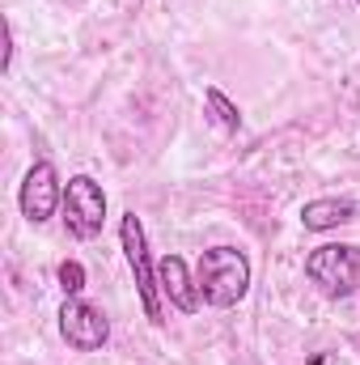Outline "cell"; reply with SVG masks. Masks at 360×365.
I'll list each match as a JSON object with an SVG mask.
<instances>
[{
  "instance_id": "1",
  "label": "cell",
  "mask_w": 360,
  "mask_h": 365,
  "mask_svg": "<svg viewBox=\"0 0 360 365\" xmlns=\"http://www.w3.org/2000/svg\"><path fill=\"white\" fill-rule=\"evenodd\" d=\"M195 284H199V297L216 310H229L246 297L250 289V259L238 251V247H212L199 255V268H195Z\"/></svg>"
},
{
  "instance_id": "9",
  "label": "cell",
  "mask_w": 360,
  "mask_h": 365,
  "mask_svg": "<svg viewBox=\"0 0 360 365\" xmlns=\"http://www.w3.org/2000/svg\"><path fill=\"white\" fill-rule=\"evenodd\" d=\"M203 102H208L212 119H216V123H221L225 132H238V128H242V115H238V106H233V102H229L225 93L216 90V86H212V90H203Z\"/></svg>"
},
{
  "instance_id": "3",
  "label": "cell",
  "mask_w": 360,
  "mask_h": 365,
  "mask_svg": "<svg viewBox=\"0 0 360 365\" xmlns=\"http://www.w3.org/2000/svg\"><path fill=\"white\" fill-rule=\"evenodd\" d=\"M119 242H123V255H127V268L136 276V293H140V306L149 314V323H162V284L153 272V259H149V242H144V225L136 212H127L119 221Z\"/></svg>"
},
{
  "instance_id": "5",
  "label": "cell",
  "mask_w": 360,
  "mask_h": 365,
  "mask_svg": "<svg viewBox=\"0 0 360 365\" xmlns=\"http://www.w3.org/2000/svg\"><path fill=\"white\" fill-rule=\"evenodd\" d=\"M17 204H21V217L30 225H43L51 221V212L64 204V187H60V175L51 162H34L21 179V191H17Z\"/></svg>"
},
{
  "instance_id": "4",
  "label": "cell",
  "mask_w": 360,
  "mask_h": 365,
  "mask_svg": "<svg viewBox=\"0 0 360 365\" xmlns=\"http://www.w3.org/2000/svg\"><path fill=\"white\" fill-rule=\"evenodd\" d=\"M60 212H64V225H68L73 238H97L102 225H106V191L90 175H77L64 187Z\"/></svg>"
},
{
  "instance_id": "7",
  "label": "cell",
  "mask_w": 360,
  "mask_h": 365,
  "mask_svg": "<svg viewBox=\"0 0 360 365\" xmlns=\"http://www.w3.org/2000/svg\"><path fill=\"white\" fill-rule=\"evenodd\" d=\"M157 284H162V297L174 310H182V314L199 310V284H195V276L186 272V264H182L179 255H166L157 264Z\"/></svg>"
},
{
  "instance_id": "2",
  "label": "cell",
  "mask_w": 360,
  "mask_h": 365,
  "mask_svg": "<svg viewBox=\"0 0 360 365\" xmlns=\"http://www.w3.org/2000/svg\"><path fill=\"white\" fill-rule=\"evenodd\" d=\"M305 276L327 297H352V293H360V247H352V242H327V247L309 251Z\"/></svg>"
},
{
  "instance_id": "6",
  "label": "cell",
  "mask_w": 360,
  "mask_h": 365,
  "mask_svg": "<svg viewBox=\"0 0 360 365\" xmlns=\"http://www.w3.org/2000/svg\"><path fill=\"white\" fill-rule=\"evenodd\" d=\"M60 336L77 353H97L110 340V323H106V314L97 306L81 302V297H64V306H60Z\"/></svg>"
},
{
  "instance_id": "8",
  "label": "cell",
  "mask_w": 360,
  "mask_h": 365,
  "mask_svg": "<svg viewBox=\"0 0 360 365\" xmlns=\"http://www.w3.org/2000/svg\"><path fill=\"white\" fill-rule=\"evenodd\" d=\"M352 217H356V204H352V200H309V204L301 208V225L314 230V234L335 230V225H344V221H352Z\"/></svg>"
},
{
  "instance_id": "10",
  "label": "cell",
  "mask_w": 360,
  "mask_h": 365,
  "mask_svg": "<svg viewBox=\"0 0 360 365\" xmlns=\"http://www.w3.org/2000/svg\"><path fill=\"white\" fill-rule=\"evenodd\" d=\"M60 289H64L68 297H77V293L85 289V268H81L77 259H64V264H60Z\"/></svg>"
}]
</instances>
